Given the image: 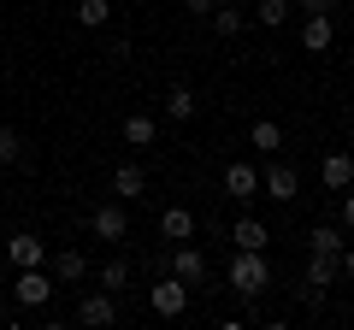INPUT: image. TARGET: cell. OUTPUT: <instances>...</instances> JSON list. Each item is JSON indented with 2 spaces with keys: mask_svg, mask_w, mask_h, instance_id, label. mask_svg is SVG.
Wrapping results in <instances>:
<instances>
[{
  "mask_svg": "<svg viewBox=\"0 0 354 330\" xmlns=\"http://www.w3.org/2000/svg\"><path fill=\"white\" fill-rule=\"evenodd\" d=\"M225 283L242 295V301H260L272 289V266H266V248H236L225 266Z\"/></svg>",
  "mask_w": 354,
  "mask_h": 330,
  "instance_id": "cell-1",
  "label": "cell"
},
{
  "mask_svg": "<svg viewBox=\"0 0 354 330\" xmlns=\"http://www.w3.org/2000/svg\"><path fill=\"white\" fill-rule=\"evenodd\" d=\"M148 301H153V313H160V318H183V313H189V283L177 278V271H165V278H153Z\"/></svg>",
  "mask_w": 354,
  "mask_h": 330,
  "instance_id": "cell-2",
  "label": "cell"
},
{
  "mask_svg": "<svg viewBox=\"0 0 354 330\" xmlns=\"http://www.w3.org/2000/svg\"><path fill=\"white\" fill-rule=\"evenodd\" d=\"M59 289L48 266H30V271H12V301L18 307H48V295Z\"/></svg>",
  "mask_w": 354,
  "mask_h": 330,
  "instance_id": "cell-3",
  "label": "cell"
},
{
  "mask_svg": "<svg viewBox=\"0 0 354 330\" xmlns=\"http://www.w3.org/2000/svg\"><path fill=\"white\" fill-rule=\"evenodd\" d=\"M88 236H95V242H124L130 236L124 201H101V206H95V213H88Z\"/></svg>",
  "mask_w": 354,
  "mask_h": 330,
  "instance_id": "cell-4",
  "label": "cell"
},
{
  "mask_svg": "<svg viewBox=\"0 0 354 330\" xmlns=\"http://www.w3.org/2000/svg\"><path fill=\"white\" fill-rule=\"evenodd\" d=\"M260 189L272 195V201H295V195H301V171H295L290 159H278V153H272V165L260 171Z\"/></svg>",
  "mask_w": 354,
  "mask_h": 330,
  "instance_id": "cell-5",
  "label": "cell"
},
{
  "mask_svg": "<svg viewBox=\"0 0 354 330\" xmlns=\"http://www.w3.org/2000/svg\"><path fill=\"white\" fill-rule=\"evenodd\" d=\"M48 242L36 236V230H18L12 242H6V260H12V271H30V266H48Z\"/></svg>",
  "mask_w": 354,
  "mask_h": 330,
  "instance_id": "cell-6",
  "label": "cell"
},
{
  "mask_svg": "<svg viewBox=\"0 0 354 330\" xmlns=\"http://www.w3.org/2000/svg\"><path fill=\"white\" fill-rule=\"evenodd\" d=\"M106 189H113V201H142V195H148V165L142 159L113 165V183H106Z\"/></svg>",
  "mask_w": 354,
  "mask_h": 330,
  "instance_id": "cell-7",
  "label": "cell"
},
{
  "mask_svg": "<svg viewBox=\"0 0 354 330\" xmlns=\"http://www.w3.org/2000/svg\"><path fill=\"white\" fill-rule=\"evenodd\" d=\"M113 318H118V295L113 289H88L83 301H77V324L101 330V324H113Z\"/></svg>",
  "mask_w": 354,
  "mask_h": 330,
  "instance_id": "cell-8",
  "label": "cell"
},
{
  "mask_svg": "<svg viewBox=\"0 0 354 330\" xmlns=\"http://www.w3.org/2000/svg\"><path fill=\"white\" fill-rule=\"evenodd\" d=\"M225 195H230L236 206H254V201H260V171H254L248 159L225 165Z\"/></svg>",
  "mask_w": 354,
  "mask_h": 330,
  "instance_id": "cell-9",
  "label": "cell"
},
{
  "mask_svg": "<svg viewBox=\"0 0 354 330\" xmlns=\"http://www.w3.org/2000/svg\"><path fill=\"white\" fill-rule=\"evenodd\" d=\"M319 183H325V195H342V189H354V153H348V148L325 153V159H319Z\"/></svg>",
  "mask_w": 354,
  "mask_h": 330,
  "instance_id": "cell-10",
  "label": "cell"
},
{
  "mask_svg": "<svg viewBox=\"0 0 354 330\" xmlns=\"http://www.w3.org/2000/svg\"><path fill=\"white\" fill-rule=\"evenodd\" d=\"M165 271H177L189 289H201V283H207V254H201V248H189V242H177V248H171V266H165Z\"/></svg>",
  "mask_w": 354,
  "mask_h": 330,
  "instance_id": "cell-11",
  "label": "cell"
},
{
  "mask_svg": "<svg viewBox=\"0 0 354 330\" xmlns=\"http://www.w3.org/2000/svg\"><path fill=\"white\" fill-rule=\"evenodd\" d=\"M207 24H213V36H225V41H236L242 30H248V6H236V0H218L213 12H207Z\"/></svg>",
  "mask_w": 354,
  "mask_h": 330,
  "instance_id": "cell-12",
  "label": "cell"
},
{
  "mask_svg": "<svg viewBox=\"0 0 354 330\" xmlns=\"http://www.w3.org/2000/svg\"><path fill=\"white\" fill-rule=\"evenodd\" d=\"M48 271H53V283H83L88 278V260H83V248H53Z\"/></svg>",
  "mask_w": 354,
  "mask_h": 330,
  "instance_id": "cell-13",
  "label": "cell"
},
{
  "mask_svg": "<svg viewBox=\"0 0 354 330\" xmlns=\"http://www.w3.org/2000/svg\"><path fill=\"white\" fill-rule=\"evenodd\" d=\"M330 41H337V24H330V12H307V18H301V53H325Z\"/></svg>",
  "mask_w": 354,
  "mask_h": 330,
  "instance_id": "cell-14",
  "label": "cell"
},
{
  "mask_svg": "<svg viewBox=\"0 0 354 330\" xmlns=\"http://www.w3.org/2000/svg\"><path fill=\"white\" fill-rule=\"evenodd\" d=\"M189 236H195V213H189V206H165V213H160V242L177 248V242H189Z\"/></svg>",
  "mask_w": 354,
  "mask_h": 330,
  "instance_id": "cell-15",
  "label": "cell"
},
{
  "mask_svg": "<svg viewBox=\"0 0 354 330\" xmlns=\"http://www.w3.org/2000/svg\"><path fill=\"white\" fill-rule=\"evenodd\" d=\"M248 148H254V153H283V124L254 118V124H248Z\"/></svg>",
  "mask_w": 354,
  "mask_h": 330,
  "instance_id": "cell-16",
  "label": "cell"
},
{
  "mask_svg": "<svg viewBox=\"0 0 354 330\" xmlns=\"http://www.w3.org/2000/svg\"><path fill=\"white\" fill-rule=\"evenodd\" d=\"M195 106H201V101H195V89H189V83H171V89H165V118L189 124V118H195Z\"/></svg>",
  "mask_w": 354,
  "mask_h": 330,
  "instance_id": "cell-17",
  "label": "cell"
},
{
  "mask_svg": "<svg viewBox=\"0 0 354 330\" xmlns=\"http://www.w3.org/2000/svg\"><path fill=\"white\" fill-rule=\"evenodd\" d=\"M230 242H236V248H266V242H272V230H266L254 213H242L236 224H230Z\"/></svg>",
  "mask_w": 354,
  "mask_h": 330,
  "instance_id": "cell-18",
  "label": "cell"
},
{
  "mask_svg": "<svg viewBox=\"0 0 354 330\" xmlns=\"http://www.w3.org/2000/svg\"><path fill=\"white\" fill-rule=\"evenodd\" d=\"M153 136H160V130H153V113H130L124 118V148H153Z\"/></svg>",
  "mask_w": 354,
  "mask_h": 330,
  "instance_id": "cell-19",
  "label": "cell"
},
{
  "mask_svg": "<svg viewBox=\"0 0 354 330\" xmlns=\"http://www.w3.org/2000/svg\"><path fill=\"white\" fill-rule=\"evenodd\" d=\"M337 278H342L337 254H307V283H313V289H330Z\"/></svg>",
  "mask_w": 354,
  "mask_h": 330,
  "instance_id": "cell-20",
  "label": "cell"
},
{
  "mask_svg": "<svg viewBox=\"0 0 354 330\" xmlns=\"http://www.w3.org/2000/svg\"><path fill=\"white\" fill-rule=\"evenodd\" d=\"M307 254H342V224H313L307 230Z\"/></svg>",
  "mask_w": 354,
  "mask_h": 330,
  "instance_id": "cell-21",
  "label": "cell"
},
{
  "mask_svg": "<svg viewBox=\"0 0 354 330\" xmlns=\"http://www.w3.org/2000/svg\"><path fill=\"white\" fill-rule=\"evenodd\" d=\"M290 12H295V0H254V18H260L266 30H283Z\"/></svg>",
  "mask_w": 354,
  "mask_h": 330,
  "instance_id": "cell-22",
  "label": "cell"
},
{
  "mask_svg": "<svg viewBox=\"0 0 354 330\" xmlns=\"http://www.w3.org/2000/svg\"><path fill=\"white\" fill-rule=\"evenodd\" d=\"M106 18H113V0H77V24L83 30H106Z\"/></svg>",
  "mask_w": 354,
  "mask_h": 330,
  "instance_id": "cell-23",
  "label": "cell"
},
{
  "mask_svg": "<svg viewBox=\"0 0 354 330\" xmlns=\"http://www.w3.org/2000/svg\"><path fill=\"white\" fill-rule=\"evenodd\" d=\"M101 289H130V260H106V266H101Z\"/></svg>",
  "mask_w": 354,
  "mask_h": 330,
  "instance_id": "cell-24",
  "label": "cell"
},
{
  "mask_svg": "<svg viewBox=\"0 0 354 330\" xmlns=\"http://www.w3.org/2000/svg\"><path fill=\"white\" fill-rule=\"evenodd\" d=\"M18 159H24V136L12 124H0V165H18Z\"/></svg>",
  "mask_w": 354,
  "mask_h": 330,
  "instance_id": "cell-25",
  "label": "cell"
},
{
  "mask_svg": "<svg viewBox=\"0 0 354 330\" xmlns=\"http://www.w3.org/2000/svg\"><path fill=\"white\" fill-rule=\"evenodd\" d=\"M337 206H342V230H354V189H342Z\"/></svg>",
  "mask_w": 354,
  "mask_h": 330,
  "instance_id": "cell-26",
  "label": "cell"
},
{
  "mask_svg": "<svg viewBox=\"0 0 354 330\" xmlns=\"http://www.w3.org/2000/svg\"><path fill=\"white\" fill-rule=\"evenodd\" d=\"M295 6H301V12H337L342 0H295Z\"/></svg>",
  "mask_w": 354,
  "mask_h": 330,
  "instance_id": "cell-27",
  "label": "cell"
},
{
  "mask_svg": "<svg viewBox=\"0 0 354 330\" xmlns=\"http://www.w3.org/2000/svg\"><path fill=\"white\" fill-rule=\"evenodd\" d=\"M213 6H218V0H183V12H189V18H207Z\"/></svg>",
  "mask_w": 354,
  "mask_h": 330,
  "instance_id": "cell-28",
  "label": "cell"
},
{
  "mask_svg": "<svg viewBox=\"0 0 354 330\" xmlns=\"http://www.w3.org/2000/svg\"><path fill=\"white\" fill-rule=\"evenodd\" d=\"M337 266H342V278L354 283V248H348V242H342V254H337Z\"/></svg>",
  "mask_w": 354,
  "mask_h": 330,
  "instance_id": "cell-29",
  "label": "cell"
},
{
  "mask_svg": "<svg viewBox=\"0 0 354 330\" xmlns=\"http://www.w3.org/2000/svg\"><path fill=\"white\" fill-rule=\"evenodd\" d=\"M236 6H248V0H236Z\"/></svg>",
  "mask_w": 354,
  "mask_h": 330,
  "instance_id": "cell-30",
  "label": "cell"
}]
</instances>
